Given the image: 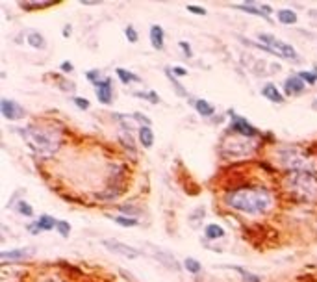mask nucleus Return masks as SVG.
Instances as JSON below:
<instances>
[{
	"label": "nucleus",
	"mask_w": 317,
	"mask_h": 282,
	"mask_svg": "<svg viewBox=\"0 0 317 282\" xmlns=\"http://www.w3.org/2000/svg\"><path fill=\"white\" fill-rule=\"evenodd\" d=\"M225 203L232 210L245 215H263L273 208L275 197L267 188L254 186V188H238L228 191L225 195Z\"/></svg>",
	"instance_id": "obj_1"
},
{
	"label": "nucleus",
	"mask_w": 317,
	"mask_h": 282,
	"mask_svg": "<svg viewBox=\"0 0 317 282\" xmlns=\"http://www.w3.org/2000/svg\"><path fill=\"white\" fill-rule=\"evenodd\" d=\"M24 132V140L28 141V145L34 148L37 154L49 158L58 150L60 147V136L50 130L47 127H41V125H28V127L22 130Z\"/></svg>",
	"instance_id": "obj_2"
},
{
	"label": "nucleus",
	"mask_w": 317,
	"mask_h": 282,
	"mask_svg": "<svg viewBox=\"0 0 317 282\" xmlns=\"http://www.w3.org/2000/svg\"><path fill=\"white\" fill-rule=\"evenodd\" d=\"M286 188L299 201H316L317 199V175L306 171H291L286 176Z\"/></svg>",
	"instance_id": "obj_3"
},
{
	"label": "nucleus",
	"mask_w": 317,
	"mask_h": 282,
	"mask_svg": "<svg viewBox=\"0 0 317 282\" xmlns=\"http://www.w3.org/2000/svg\"><path fill=\"white\" fill-rule=\"evenodd\" d=\"M280 163H284L291 171H306L314 173L317 169V160L312 154L301 148H286L280 154Z\"/></svg>",
	"instance_id": "obj_4"
},
{
	"label": "nucleus",
	"mask_w": 317,
	"mask_h": 282,
	"mask_svg": "<svg viewBox=\"0 0 317 282\" xmlns=\"http://www.w3.org/2000/svg\"><path fill=\"white\" fill-rule=\"evenodd\" d=\"M258 39H260L261 45H265L269 49L275 52V56L278 58H289V60H297L299 54H297V50L286 41H280V39H276L275 35L271 34H260L258 35Z\"/></svg>",
	"instance_id": "obj_5"
},
{
	"label": "nucleus",
	"mask_w": 317,
	"mask_h": 282,
	"mask_svg": "<svg viewBox=\"0 0 317 282\" xmlns=\"http://www.w3.org/2000/svg\"><path fill=\"white\" fill-rule=\"evenodd\" d=\"M102 245L108 249V251H112L115 254H121V256H125V258H130V260H134L139 256V251L132 245H127V243H121L119 240H102L100 241Z\"/></svg>",
	"instance_id": "obj_6"
},
{
	"label": "nucleus",
	"mask_w": 317,
	"mask_h": 282,
	"mask_svg": "<svg viewBox=\"0 0 317 282\" xmlns=\"http://www.w3.org/2000/svg\"><path fill=\"white\" fill-rule=\"evenodd\" d=\"M0 112H2V115H4L7 121H21L24 119V115H26L24 108H22L19 102L9 100V99L0 100Z\"/></svg>",
	"instance_id": "obj_7"
},
{
	"label": "nucleus",
	"mask_w": 317,
	"mask_h": 282,
	"mask_svg": "<svg viewBox=\"0 0 317 282\" xmlns=\"http://www.w3.org/2000/svg\"><path fill=\"white\" fill-rule=\"evenodd\" d=\"M232 127L236 130V134L240 136V138H245V140H254V138H258V130L249 123L247 119H243L241 115H236L232 112Z\"/></svg>",
	"instance_id": "obj_8"
},
{
	"label": "nucleus",
	"mask_w": 317,
	"mask_h": 282,
	"mask_svg": "<svg viewBox=\"0 0 317 282\" xmlns=\"http://www.w3.org/2000/svg\"><path fill=\"white\" fill-rule=\"evenodd\" d=\"M148 249L152 251V256L162 264L163 268L171 269V271H178V269H180V264L176 262V258L171 253H167V251H163V249L154 247V245H148Z\"/></svg>",
	"instance_id": "obj_9"
},
{
	"label": "nucleus",
	"mask_w": 317,
	"mask_h": 282,
	"mask_svg": "<svg viewBox=\"0 0 317 282\" xmlns=\"http://www.w3.org/2000/svg\"><path fill=\"white\" fill-rule=\"evenodd\" d=\"M97 89V99L100 104H112L113 100V87H112V78H102L99 84L95 85Z\"/></svg>",
	"instance_id": "obj_10"
},
{
	"label": "nucleus",
	"mask_w": 317,
	"mask_h": 282,
	"mask_svg": "<svg viewBox=\"0 0 317 282\" xmlns=\"http://www.w3.org/2000/svg\"><path fill=\"white\" fill-rule=\"evenodd\" d=\"M304 91V80L299 74L288 76L284 80V93L286 95H301Z\"/></svg>",
	"instance_id": "obj_11"
},
{
	"label": "nucleus",
	"mask_w": 317,
	"mask_h": 282,
	"mask_svg": "<svg viewBox=\"0 0 317 282\" xmlns=\"http://www.w3.org/2000/svg\"><path fill=\"white\" fill-rule=\"evenodd\" d=\"M261 95L267 100H271V102H275V104H284V100H286L282 91H278V87L275 84H271V82L261 87Z\"/></svg>",
	"instance_id": "obj_12"
},
{
	"label": "nucleus",
	"mask_w": 317,
	"mask_h": 282,
	"mask_svg": "<svg viewBox=\"0 0 317 282\" xmlns=\"http://www.w3.org/2000/svg\"><path fill=\"white\" fill-rule=\"evenodd\" d=\"M148 37H150V43H152V47L156 50H162L165 47V34H163V28L160 24H152L150 26Z\"/></svg>",
	"instance_id": "obj_13"
},
{
	"label": "nucleus",
	"mask_w": 317,
	"mask_h": 282,
	"mask_svg": "<svg viewBox=\"0 0 317 282\" xmlns=\"http://www.w3.org/2000/svg\"><path fill=\"white\" fill-rule=\"evenodd\" d=\"M191 102H193V108L197 110V113L200 115V117H211L213 113H215V106L211 104V102H208V100L204 99H191Z\"/></svg>",
	"instance_id": "obj_14"
},
{
	"label": "nucleus",
	"mask_w": 317,
	"mask_h": 282,
	"mask_svg": "<svg viewBox=\"0 0 317 282\" xmlns=\"http://www.w3.org/2000/svg\"><path fill=\"white\" fill-rule=\"evenodd\" d=\"M34 253L32 249H13V251H2L0 253V260L2 262H9V260H22L30 254Z\"/></svg>",
	"instance_id": "obj_15"
},
{
	"label": "nucleus",
	"mask_w": 317,
	"mask_h": 282,
	"mask_svg": "<svg viewBox=\"0 0 317 282\" xmlns=\"http://www.w3.org/2000/svg\"><path fill=\"white\" fill-rule=\"evenodd\" d=\"M137 134H139L141 145H143L145 148H150L152 145H154V132H152V128L150 127H141Z\"/></svg>",
	"instance_id": "obj_16"
},
{
	"label": "nucleus",
	"mask_w": 317,
	"mask_h": 282,
	"mask_svg": "<svg viewBox=\"0 0 317 282\" xmlns=\"http://www.w3.org/2000/svg\"><path fill=\"white\" fill-rule=\"evenodd\" d=\"M204 234L208 240H221L225 236V228L217 223H208L204 228Z\"/></svg>",
	"instance_id": "obj_17"
},
{
	"label": "nucleus",
	"mask_w": 317,
	"mask_h": 282,
	"mask_svg": "<svg viewBox=\"0 0 317 282\" xmlns=\"http://www.w3.org/2000/svg\"><path fill=\"white\" fill-rule=\"evenodd\" d=\"M26 41H28V45L32 47V49H37V50L45 49V45H47V41H45V37H43V34H39V32H35V30L28 32V35H26Z\"/></svg>",
	"instance_id": "obj_18"
},
{
	"label": "nucleus",
	"mask_w": 317,
	"mask_h": 282,
	"mask_svg": "<svg viewBox=\"0 0 317 282\" xmlns=\"http://www.w3.org/2000/svg\"><path fill=\"white\" fill-rule=\"evenodd\" d=\"M278 22H282V24H295L297 21H299V17H297V13L293 11V9H289V7H282V9H278Z\"/></svg>",
	"instance_id": "obj_19"
},
{
	"label": "nucleus",
	"mask_w": 317,
	"mask_h": 282,
	"mask_svg": "<svg viewBox=\"0 0 317 282\" xmlns=\"http://www.w3.org/2000/svg\"><path fill=\"white\" fill-rule=\"evenodd\" d=\"M115 74L119 76V80L123 82V84H132V82H141V78L137 76V74H134V72H130V70L123 69V67H117L115 69Z\"/></svg>",
	"instance_id": "obj_20"
},
{
	"label": "nucleus",
	"mask_w": 317,
	"mask_h": 282,
	"mask_svg": "<svg viewBox=\"0 0 317 282\" xmlns=\"http://www.w3.org/2000/svg\"><path fill=\"white\" fill-rule=\"evenodd\" d=\"M226 269H234L236 273H240L243 282H261V279L258 275H254L251 271H247L245 268H240V266H225Z\"/></svg>",
	"instance_id": "obj_21"
},
{
	"label": "nucleus",
	"mask_w": 317,
	"mask_h": 282,
	"mask_svg": "<svg viewBox=\"0 0 317 282\" xmlns=\"http://www.w3.org/2000/svg\"><path fill=\"white\" fill-rule=\"evenodd\" d=\"M56 225H58L56 219H52L50 215H45V213L37 219V228H39L41 232L43 230H47V232H49V230H52V228H56Z\"/></svg>",
	"instance_id": "obj_22"
},
{
	"label": "nucleus",
	"mask_w": 317,
	"mask_h": 282,
	"mask_svg": "<svg viewBox=\"0 0 317 282\" xmlns=\"http://www.w3.org/2000/svg\"><path fill=\"white\" fill-rule=\"evenodd\" d=\"M108 217L112 219V221H115L117 225L127 226V228H130V226H135V225H137V219H135V217H130V215H108Z\"/></svg>",
	"instance_id": "obj_23"
},
{
	"label": "nucleus",
	"mask_w": 317,
	"mask_h": 282,
	"mask_svg": "<svg viewBox=\"0 0 317 282\" xmlns=\"http://www.w3.org/2000/svg\"><path fill=\"white\" fill-rule=\"evenodd\" d=\"M167 76H169V82L173 84V87H175L176 95H180V97H184V99H190V95H188V91H186V87L176 80L175 74L171 72V69H167Z\"/></svg>",
	"instance_id": "obj_24"
},
{
	"label": "nucleus",
	"mask_w": 317,
	"mask_h": 282,
	"mask_svg": "<svg viewBox=\"0 0 317 282\" xmlns=\"http://www.w3.org/2000/svg\"><path fill=\"white\" fill-rule=\"evenodd\" d=\"M184 268H186V271H190L191 275H197V273H200L202 266H200V262L195 260V258H186V260H184Z\"/></svg>",
	"instance_id": "obj_25"
},
{
	"label": "nucleus",
	"mask_w": 317,
	"mask_h": 282,
	"mask_svg": "<svg viewBox=\"0 0 317 282\" xmlns=\"http://www.w3.org/2000/svg\"><path fill=\"white\" fill-rule=\"evenodd\" d=\"M299 76L304 80V84H310V85L317 84V72L316 70H301V72H299Z\"/></svg>",
	"instance_id": "obj_26"
},
{
	"label": "nucleus",
	"mask_w": 317,
	"mask_h": 282,
	"mask_svg": "<svg viewBox=\"0 0 317 282\" xmlns=\"http://www.w3.org/2000/svg\"><path fill=\"white\" fill-rule=\"evenodd\" d=\"M17 210H19V213L26 215V217H32V215H34V208H32L28 203H24V201H19V203H17Z\"/></svg>",
	"instance_id": "obj_27"
},
{
	"label": "nucleus",
	"mask_w": 317,
	"mask_h": 282,
	"mask_svg": "<svg viewBox=\"0 0 317 282\" xmlns=\"http://www.w3.org/2000/svg\"><path fill=\"white\" fill-rule=\"evenodd\" d=\"M134 95H135V97H139V99L150 100L152 104H158V102H160V97H158V95H156L154 91H148V93H139V91H135Z\"/></svg>",
	"instance_id": "obj_28"
},
{
	"label": "nucleus",
	"mask_w": 317,
	"mask_h": 282,
	"mask_svg": "<svg viewBox=\"0 0 317 282\" xmlns=\"http://www.w3.org/2000/svg\"><path fill=\"white\" fill-rule=\"evenodd\" d=\"M56 230L63 238H69V234H70V225L67 223V221H58V225H56Z\"/></svg>",
	"instance_id": "obj_29"
},
{
	"label": "nucleus",
	"mask_w": 317,
	"mask_h": 282,
	"mask_svg": "<svg viewBox=\"0 0 317 282\" xmlns=\"http://www.w3.org/2000/svg\"><path fill=\"white\" fill-rule=\"evenodd\" d=\"M125 35H127V41L128 43H137V39H139L137 30H135L134 26H127V30H125Z\"/></svg>",
	"instance_id": "obj_30"
},
{
	"label": "nucleus",
	"mask_w": 317,
	"mask_h": 282,
	"mask_svg": "<svg viewBox=\"0 0 317 282\" xmlns=\"http://www.w3.org/2000/svg\"><path fill=\"white\" fill-rule=\"evenodd\" d=\"M85 78H87V80H89V82H91L93 85H97L100 82V80H102V78H100V72L99 70H87V72H85Z\"/></svg>",
	"instance_id": "obj_31"
},
{
	"label": "nucleus",
	"mask_w": 317,
	"mask_h": 282,
	"mask_svg": "<svg viewBox=\"0 0 317 282\" xmlns=\"http://www.w3.org/2000/svg\"><path fill=\"white\" fill-rule=\"evenodd\" d=\"M72 100H74V104H76L80 110H87V108L91 106V104H89V100L84 99V97H74Z\"/></svg>",
	"instance_id": "obj_32"
},
{
	"label": "nucleus",
	"mask_w": 317,
	"mask_h": 282,
	"mask_svg": "<svg viewBox=\"0 0 317 282\" xmlns=\"http://www.w3.org/2000/svg\"><path fill=\"white\" fill-rule=\"evenodd\" d=\"M134 117L137 119V123H141V127H150V119H148L147 115H143V113L135 112Z\"/></svg>",
	"instance_id": "obj_33"
},
{
	"label": "nucleus",
	"mask_w": 317,
	"mask_h": 282,
	"mask_svg": "<svg viewBox=\"0 0 317 282\" xmlns=\"http://www.w3.org/2000/svg\"><path fill=\"white\" fill-rule=\"evenodd\" d=\"M178 45H180V49L184 50V54H186V58H193V52H191L190 43H188V41H180Z\"/></svg>",
	"instance_id": "obj_34"
},
{
	"label": "nucleus",
	"mask_w": 317,
	"mask_h": 282,
	"mask_svg": "<svg viewBox=\"0 0 317 282\" xmlns=\"http://www.w3.org/2000/svg\"><path fill=\"white\" fill-rule=\"evenodd\" d=\"M188 11H191V13L195 15H206V9L202 6H193V4H190L188 6Z\"/></svg>",
	"instance_id": "obj_35"
},
{
	"label": "nucleus",
	"mask_w": 317,
	"mask_h": 282,
	"mask_svg": "<svg viewBox=\"0 0 317 282\" xmlns=\"http://www.w3.org/2000/svg\"><path fill=\"white\" fill-rule=\"evenodd\" d=\"M204 215V208H197V215H193L191 213V221H193V226H198V219Z\"/></svg>",
	"instance_id": "obj_36"
},
{
	"label": "nucleus",
	"mask_w": 317,
	"mask_h": 282,
	"mask_svg": "<svg viewBox=\"0 0 317 282\" xmlns=\"http://www.w3.org/2000/svg\"><path fill=\"white\" fill-rule=\"evenodd\" d=\"M171 72H173L175 76H186V74H188V70L184 69V67H173Z\"/></svg>",
	"instance_id": "obj_37"
},
{
	"label": "nucleus",
	"mask_w": 317,
	"mask_h": 282,
	"mask_svg": "<svg viewBox=\"0 0 317 282\" xmlns=\"http://www.w3.org/2000/svg\"><path fill=\"white\" fill-rule=\"evenodd\" d=\"M72 69H74V67H72V64H69V62L62 64V70H63V72H72Z\"/></svg>",
	"instance_id": "obj_38"
},
{
	"label": "nucleus",
	"mask_w": 317,
	"mask_h": 282,
	"mask_svg": "<svg viewBox=\"0 0 317 282\" xmlns=\"http://www.w3.org/2000/svg\"><path fill=\"white\" fill-rule=\"evenodd\" d=\"M70 30H72V26H70V24H65V28H63L65 37H69V35H70Z\"/></svg>",
	"instance_id": "obj_39"
},
{
	"label": "nucleus",
	"mask_w": 317,
	"mask_h": 282,
	"mask_svg": "<svg viewBox=\"0 0 317 282\" xmlns=\"http://www.w3.org/2000/svg\"><path fill=\"white\" fill-rule=\"evenodd\" d=\"M312 13H314V15H317V11H312Z\"/></svg>",
	"instance_id": "obj_40"
}]
</instances>
